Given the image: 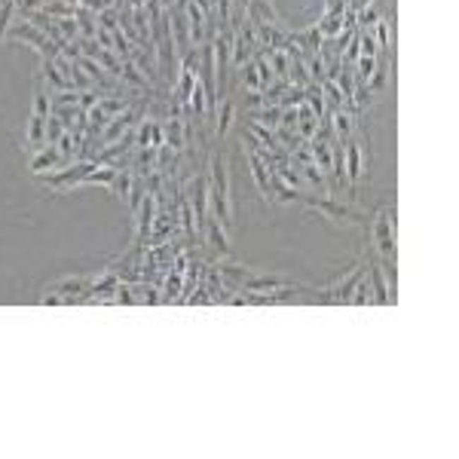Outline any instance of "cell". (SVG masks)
Wrapping results in <instances>:
<instances>
[{
	"instance_id": "6da1fadb",
	"label": "cell",
	"mask_w": 459,
	"mask_h": 459,
	"mask_svg": "<svg viewBox=\"0 0 459 459\" xmlns=\"http://www.w3.org/2000/svg\"><path fill=\"white\" fill-rule=\"evenodd\" d=\"M208 202H211V217H217L224 230L233 227V187H230V162H227V153H215V156H211Z\"/></svg>"
},
{
	"instance_id": "52a82bcc",
	"label": "cell",
	"mask_w": 459,
	"mask_h": 459,
	"mask_svg": "<svg viewBox=\"0 0 459 459\" xmlns=\"http://www.w3.org/2000/svg\"><path fill=\"white\" fill-rule=\"evenodd\" d=\"M343 147H346V184H349V190L355 193V187H358V181H362V126L355 129V135H349L346 141H343Z\"/></svg>"
},
{
	"instance_id": "8992f818",
	"label": "cell",
	"mask_w": 459,
	"mask_h": 459,
	"mask_svg": "<svg viewBox=\"0 0 459 459\" xmlns=\"http://www.w3.org/2000/svg\"><path fill=\"white\" fill-rule=\"evenodd\" d=\"M364 279V263H355L346 270V279L340 275V279L334 285H328L325 288V300L330 303H349V297H352V291L358 288V282Z\"/></svg>"
},
{
	"instance_id": "277c9868",
	"label": "cell",
	"mask_w": 459,
	"mask_h": 459,
	"mask_svg": "<svg viewBox=\"0 0 459 459\" xmlns=\"http://www.w3.org/2000/svg\"><path fill=\"white\" fill-rule=\"evenodd\" d=\"M6 34H9V40H25L28 46H34V49L40 52L43 59H55V55H61L59 46H55V43H52L49 37H46L34 22H28V18H18V22H16L13 28H9Z\"/></svg>"
},
{
	"instance_id": "7a4b0ae2",
	"label": "cell",
	"mask_w": 459,
	"mask_h": 459,
	"mask_svg": "<svg viewBox=\"0 0 459 459\" xmlns=\"http://www.w3.org/2000/svg\"><path fill=\"white\" fill-rule=\"evenodd\" d=\"M297 202H303V208L318 211V215L330 217L334 224H346V227L367 224V215H364V211H358L355 205H349V202H337V199H316V196H300Z\"/></svg>"
},
{
	"instance_id": "7c38bea8",
	"label": "cell",
	"mask_w": 459,
	"mask_h": 459,
	"mask_svg": "<svg viewBox=\"0 0 459 459\" xmlns=\"http://www.w3.org/2000/svg\"><path fill=\"white\" fill-rule=\"evenodd\" d=\"M248 165H251V172H254L257 190H261L263 196H270V193H273V184H270V169H266V162H263L254 150H248Z\"/></svg>"
},
{
	"instance_id": "5bb4252c",
	"label": "cell",
	"mask_w": 459,
	"mask_h": 459,
	"mask_svg": "<svg viewBox=\"0 0 459 459\" xmlns=\"http://www.w3.org/2000/svg\"><path fill=\"white\" fill-rule=\"evenodd\" d=\"M316 132H318V119H316V114H312L309 107H297V135L300 138H316Z\"/></svg>"
},
{
	"instance_id": "ffe728a7",
	"label": "cell",
	"mask_w": 459,
	"mask_h": 459,
	"mask_svg": "<svg viewBox=\"0 0 459 459\" xmlns=\"http://www.w3.org/2000/svg\"><path fill=\"white\" fill-rule=\"evenodd\" d=\"M13 16H16V0H4V6H0V37L9 31V25H13Z\"/></svg>"
},
{
	"instance_id": "d6986e66",
	"label": "cell",
	"mask_w": 459,
	"mask_h": 459,
	"mask_svg": "<svg viewBox=\"0 0 459 459\" xmlns=\"http://www.w3.org/2000/svg\"><path fill=\"white\" fill-rule=\"evenodd\" d=\"M61 135H64V123L55 114H49V119H46V144H55Z\"/></svg>"
},
{
	"instance_id": "9a60e30c",
	"label": "cell",
	"mask_w": 459,
	"mask_h": 459,
	"mask_svg": "<svg viewBox=\"0 0 459 459\" xmlns=\"http://www.w3.org/2000/svg\"><path fill=\"white\" fill-rule=\"evenodd\" d=\"M233 117H236V105H233V98H224V105H220V114H217V119H215V132L224 138L227 132H230V126H233Z\"/></svg>"
},
{
	"instance_id": "8fae6325",
	"label": "cell",
	"mask_w": 459,
	"mask_h": 459,
	"mask_svg": "<svg viewBox=\"0 0 459 459\" xmlns=\"http://www.w3.org/2000/svg\"><path fill=\"white\" fill-rule=\"evenodd\" d=\"M202 230L208 233V245L215 248L217 254H230V248H227V233H224V227H220V220L217 217H205V224H202Z\"/></svg>"
},
{
	"instance_id": "2e32d148",
	"label": "cell",
	"mask_w": 459,
	"mask_h": 459,
	"mask_svg": "<svg viewBox=\"0 0 459 459\" xmlns=\"http://www.w3.org/2000/svg\"><path fill=\"white\" fill-rule=\"evenodd\" d=\"M239 71H242V86H245V89H251V92H261V89H263V83H261V73H257L254 59H251V61H245Z\"/></svg>"
},
{
	"instance_id": "30bf717a",
	"label": "cell",
	"mask_w": 459,
	"mask_h": 459,
	"mask_svg": "<svg viewBox=\"0 0 459 459\" xmlns=\"http://www.w3.org/2000/svg\"><path fill=\"white\" fill-rule=\"evenodd\" d=\"M294 162H300L303 165V174H306V181L312 184V187H318V190H328V184H325V172L316 165V160H312V150H294Z\"/></svg>"
},
{
	"instance_id": "5b68a950",
	"label": "cell",
	"mask_w": 459,
	"mask_h": 459,
	"mask_svg": "<svg viewBox=\"0 0 459 459\" xmlns=\"http://www.w3.org/2000/svg\"><path fill=\"white\" fill-rule=\"evenodd\" d=\"M95 160H83V162H68V165H61V169H52V174H46L43 184L49 190H73V187H80V181L86 178V174L95 169Z\"/></svg>"
},
{
	"instance_id": "9c48e42d",
	"label": "cell",
	"mask_w": 459,
	"mask_h": 459,
	"mask_svg": "<svg viewBox=\"0 0 459 459\" xmlns=\"http://www.w3.org/2000/svg\"><path fill=\"white\" fill-rule=\"evenodd\" d=\"M46 119L49 117H43V114H31L28 117V129H25V144H28V150H40V147H46Z\"/></svg>"
},
{
	"instance_id": "ac0fdd59",
	"label": "cell",
	"mask_w": 459,
	"mask_h": 459,
	"mask_svg": "<svg viewBox=\"0 0 459 459\" xmlns=\"http://www.w3.org/2000/svg\"><path fill=\"white\" fill-rule=\"evenodd\" d=\"M380 18L383 16H380V9H376V4H367L364 9H358V22H362L358 28H374Z\"/></svg>"
},
{
	"instance_id": "ba28073f",
	"label": "cell",
	"mask_w": 459,
	"mask_h": 459,
	"mask_svg": "<svg viewBox=\"0 0 459 459\" xmlns=\"http://www.w3.org/2000/svg\"><path fill=\"white\" fill-rule=\"evenodd\" d=\"M61 165H68V162H64V156H61V150L55 144H46V147H40V150H34L28 169H31L34 174H43L46 169L52 172V169H61Z\"/></svg>"
},
{
	"instance_id": "4fadbf2b",
	"label": "cell",
	"mask_w": 459,
	"mask_h": 459,
	"mask_svg": "<svg viewBox=\"0 0 459 459\" xmlns=\"http://www.w3.org/2000/svg\"><path fill=\"white\" fill-rule=\"evenodd\" d=\"M367 275H371V282H374V294H376V303H389V300H395L392 294H389V285H386V275H383V266H376V263H371L367 266Z\"/></svg>"
},
{
	"instance_id": "e0dca14e",
	"label": "cell",
	"mask_w": 459,
	"mask_h": 459,
	"mask_svg": "<svg viewBox=\"0 0 459 459\" xmlns=\"http://www.w3.org/2000/svg\"><path fill=\"white\" fill-rule=\"evenodd\" d=\"M119 80H126V83H132V86H138V89H144L147 86V80L138 73V68H135V61L132 59H126L123 61V71H119Z\"/></svg>"
},
{
	"instance_id": "3957f363",
	"label": "cell",
	"mask_w": 459,
	"mask_h": 459,
	"mask_svg": "<svg viewBox=\"0 0 459 459\" xmlns=\"http://www.w3.org/2000/svg\"><path fill=\"white\" fill-rule=\"evenodd\" d=\"M371 239L376 245V254L383 257V263L395 261V211L380 208L371 220Z\"/></svg>"
}]
</instances>
